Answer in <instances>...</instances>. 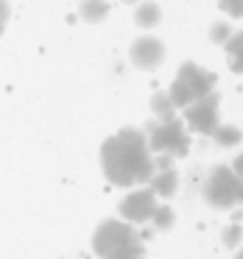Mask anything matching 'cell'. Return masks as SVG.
Returning <instances> with one entry per match:
<instances>
[{
    "instance_id": "9c48e42d",
    "label": "cell",
    "mask_w": 243,
    "mask_h": 259,
    "mask_svg": "<svg viewBox=\"0 0 243 259\" xmlns=\"http://www.w3.org/2000/svg\"><path fill=\"white\" fill-rule=\"evenodd\" d=\"M148 190L159 198H173L176 190H179V173L173 167L168 170H154L151 181H148Z\"/></svg>"
},
{
    "instance_id": "603a6c76",
    "label": "cell",
    "mask_w": 243,
    "mask_h": 259,
    "mask_svg": "<svg viewBox=\"0 0 243 259\" xmlns=\"http://www.w3.org/2000/svg\"><path fill=\"white\" fill-rule=\"evenodd\" d=\"M235 259H243V248H240V251H237V256Z\"/></svg>"
},
{
    "instance_id": "ac0fdd59",
    "label": "cell",
    "mask_w": 243,
    "mask_h": 259,
    "mask_svg": "<svg viewBox=\"0 0 243 259\" xmlns=\"http://www.w3.org/2000/svg\"><path fill=\"white\" fill-rule=\"evenodd\" d=\"M240 237H243V229L237 223H232V226H226L224 234H221V245H224V248H235L237 242H240Z\"/></svg>"
},
{
    "instance_id": "44dd1931",
    "label": "cell",
    "mask_w": 243,
    "mask_h": 259,
    "mask_svg": "<svg viewBox=\"0 0 243 259\" xmlns=\"http://www.w3.org/2000/svg\"><path fill=\"white\" fill-rule=\"evenodd\" d=\"M232 173H235L237 179H243V153L235 156V162H232Z\"/></svg>"
},
{
    "instance_id": "8fae6325",
    "label": "cell",
    "mask_w": 243,
    "mask_h": 259,
    "mask_svg": "<svg viewBox=\"0 0 243 259\" xmlns=\"http://www.w3.org/2000/svg\"><path fill=\"white\" fill-rule=\"evenodd\" d=\"M109 9H112L109 0H81L79 3V17L84 20V23H90V25H98V23L107 20Z\"/></svg>"
},
{
    "instance_id": "5bb4252c",
    "label": "cell",
    "mask_w": 243,
    "mask_h": 259,
    "mask_svg": "<svg viewBox=\"0 0 243 259\" xmlns=\"http://www.w3.org/2000/svg\"><path fill=\"white\" fill-rule=\"evenodd\" d=\"M168 98H170V103H173V109H187L193 101H196V95L190 92V87H187L185 81H179V78H173V84H170V90H168Z\"/></svg>"
},
{
    "instance_id": "5b68a950",
    "label": "cell",
    "mask_w": 243,
    "mask_h": 259,
    "mask_svg": "<svg viewBox=\"0 0 243 259\" xmlns=\"http://www.w3.org/2000/svg\"><path fill=\"white\" fill-rule=\"evenodd\" d=\"M218 106H221V92H210L204 98H196L185 112V128L193 131V134H204L210 137L215 128H218Z\"/></svg>"
},
{
    "instance_id": "d6986e66",
    "label": "cell",
    "mask_w": 243,
    "mask_h": 259,
    "mask_svg": "<svg viewBox=\"0 0 243 259\" xmlns=\"http://www.w3.org/2000/svg\"><path fill=\"white\" fill-rule=\"evenodd\" d=\"M218 9L224 14H229V17H235V20L243 17V0H218Z\"/></svg>"
},
{
    "instance_id": "6da1fadb",
    "label": "cell",
    "mask_w": 243,
    "mask_h": 259,
    "mask_svg": "<svg viewBox=\"0 0 243 259\" xmlns=\"http://www.w3.org/2000/svg\"><path fill=\"white\" fill-rule=\"evenodd\" d=\"M101 170L115 187L148 184L154 176V153L148 151L146 131L126 125L107 137L101 145Z\"/></svg>"
},
{
    "instance_id": "7c38bea8",
    "label": "cell",
    "mask_w": 243,
    "mask_h": 259,
    "mask_svg": "<svg viewBox=\"0 0 243 259\" xmlns=\"http://www.w3.org/2000/svg\"><path fill=\"white\" fill-rule=\"evenodd\" d=\"M224 51H226V56H229L232 73L243 75V31H235V34L224 42Z\"/></svg>"
},
{
    "instance_id": "ba28073f",
    "label": "cell",
    "mask_w": 243,
    "mask_h": 259,
    "mask_svg": "<svg viewBox=\"0 0 243 259\" xmlns=\"http://www.w3.org/2000/svg\"><path fill=\"white\" fill-rule=\"evenodd\" d=\"M176 78L185 81L196 98H204V95H210V92L215 90V73L198 67L196 62H185V64H182L179 73H176Z\"/></svg>"
},
{
    "instance_id": "ffe728a7",
    "label": "cell",
    "mask_w": 243,
    "mask_h": 259,
    "mask_svg": "<svg viewBox=\"0 0 243 259\" xmlns=\"http://www.w3.org/2000/svg\"><path fill=\"white\" fill-rule=\"evenodd\" d=\"M9 17H12V3L9 0H0V36H3V31L9 25Z\"/></svg>"
},
{
    "instance_id": "3957f363",
    "label": "cell",
    "mask_w": 243,
    "mask_h": 259,
    "mask_svg": "<svg viewBox=\"0 0 243 259\" xmlns=\"http://www.w3.org/2000/svg\"><path fill=\"white\" fill-rule=\"evenodd\" d=\"M143 131H146V140H148V151L154 156L157 153H168L173 159H182L190 153V134H187L185 123L179 117L165 120V123L151 120Z\"/></svg>"
},
{
    "instance_id": "9a60e30c",
    "label": "cell",
    "mask_w": 243,
    "mask_h": 259,
    "mask_svg": "<svg viewBox=\"0 0 243 259\" xmlns=\"http://www.w3.org/2000/svg\"><path fill=\"white\" fill-rule=\"evenodd\" d=\"M210 137H213L215 145H221V148H235V145H240V140H243L240 128H235V125H224V123H218V128H215Z\"/></svg>"
},
{
    "instance_id": "52a82bcc",
    "label": "cell",
    "mask_w": 243,
    "mask_h": 259,
    "mask_svg": "<svg viewBox=\"0 0 243 259\" xmlns=\"http://www.w3.org/2000/svg\"><path fill=\"white\" fill-rule=\"evenodd\" d=\"M129 59H131V64H134L137 70H146V73L157 70L159 64L165 62L162 39H157V36H137V39L131 42V48H129Z\"/></svg>"
},
{
    "instance_id": "7a4b0ae2",
    "label": "cell",
    "mask_w": 243,
    "mask_h": 259,
    "mask_svg": "<svg viewBox=\"0 0 243 259\" xmlns=\"http://www.w3.org/2000/svg\"><path fill=\"white\" fill-rule=\"evenodd\" d=\"M92 251L101 259H146V240L131 223L109 218L92 234Z\"/></svg>"
},
{
    "instance_id": "277c9868",
    "label": "cell",
    "mask_w": 243,
    "mask_h": 259,
    "mask_svg": "<svg viewBox=\"0 0 243 259\" xmlns=\"http://www.w3.org/2000/svg\"><path fill=\"white\" fill-rule=\"evenodd\" d=\"M201 195L213 209H232L237 203H243V179H237L232 173V167L218 164V167L210 170Z\"/></svg>"
},
{
    "instance_id": "8992f818",
    "label": "cell",
    "mask_w": 243,
    "mask_h": 259,
    "mask_svg": "<svg viewBox=\"0 0 243 259\" xmlns=\"http://www.w3.org/2000/svg\"><path fill=\"white\" fill-rule=\"evenodd\" d=\"M157 209V195L151 190H134L120 201L118 212H120V220L131 226H140V223H148Z\"/></svg>"
},
{
    "instance_id": "2e32d148",
    "label": "cell",
    "mask_w": 243,
    "mask_h": 259,
    "mask_svg": "<svg viewBox=\"0 0 243 259\" xmlns=\"http://www.w3.org/2000/svg\"><path fill=\"white\" fill-rule=\"evenodd\" d=\"M173 220H176V214H173V209H170V206H157V209H154V214H151V223H154V229H157V231H168L170 226H173Z\"/></svg>"
},
{
    "instance_id": "e0dca14e",
    "label": "cell",
    "mask_w": 243,
    "mask_h": 259,
    "mask_svg": "<svg viewBox=\"0 0 243 259\" xmlns=\"http://www.w3.org/2000/svg\"><path fill=\"white\" fill-rule=\"evenodd\" d=\"M232 34H235V31H232L229 23H221V20H218V23L210 25V42H213V45H224Z\"/></svg>"
},
{
    "instance_id": "4fadbf2b",
    "label": "cell",
    "mask_w": 243,
    "mask_h": 259,
    "mask_svg": "<svg viewBox=\"0 0 243 259\" xmlns=\"http://www.w3.org/2000/svg\"><path fill=\"white\" fill-rule=\"evenodd\" d=\"M151 112H154V117H157L159 123L176 117V109H173V103H170L168 92H154L151 95Z\"/></svg>"
},
{
    "instance_id": "7402d4cb",
    "label": "cell",
    "mask_w": 243,
    "mask_h": 259,
    "mask_svg": "<svg viewBox=\"0 0 243 259\" xmlns=\"http://www.w3.org/2000/svg\"><path fill=\"white\" fill-rule=\"evenodd\" d=\"M120 3H126V6H137L140 0H120Z\"/></svg>"
},
{
    "instance_id": "30bf717a",
    "label": "cell",
    "mask_w": 243,
    "mask_h": 259,
    "mask_svg": "<svg viewBox=\"0 0 243 259\" xmlns=\"http://www.w3.org/2000/svg\"><path fill=\"white\" fill-rule=\"evenodd\" d=\"M134 23L140 28H157L162 23V9L154 3V0H140L134 9Z\"/></svg>"
}]
</instances>
